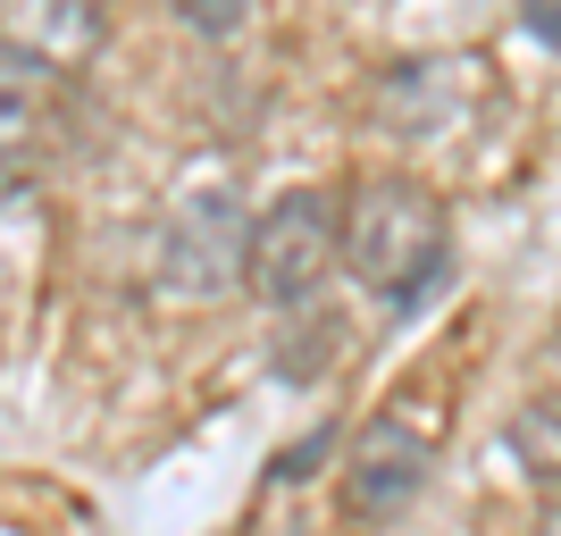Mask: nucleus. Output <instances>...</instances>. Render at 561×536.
Here are the masks:
<instances>
[{
  "label": "nucleus",
  "mask_w": 561,
  "mask_h": 536,
  "mask_svg": "<svg viewBox=\"0 0 561 536\" xmlns=\"http://www.w3.org/2000/svg\"><path fill=\"white\" fill-rule=\"evenodd\" d=\"M512 453L528 461L537 487L561 494V402H528V411H519V420H512Z\"/></svg>",
  "instance_id": "nucleus-8"
},
{
  "label": "nucleus",
  "mask_w": 561,
  "mask_h": 536,
  "mask_svg": "<svg viewBox=\"0 0 561 536\" xmlns=\"http://www.w3.org/2000/svg\"><path fill=\"white\" fill-rule=\"evenodd\" d=\"M93 43H101V9H84V0H18V9H0V68L68 76Z\"/></svg>",
  "instance_id": "nucleus-5"
},
{
  "label": "nucleus",
  "mask_w": 561,
  "mask_h": 536,
  "mask_svg": "<svg viewBox=\"0 0 561 536\" xmlns=\"http://www.w3.org/2000/svg\"><path fill=\"white\" fill-rule=\"evenodd\" d=\"M43 142H50V93H43V76L0 68V185H18L25 168L43 160Z\"/></svg>",
  "instance_id": "nucleus-7"
},
{
  "label": "nucleus",
  "mask_w": 561,
  "mask_h": 536,
  "mask_svg": "<svg viewBox=\"0 0 561 536\" xmlns=\"http://www.w3.org/2000/svg\"><path fill=\"white\" fill-rule=\"evenodd\" d=\"M519 25H528V43L561 50V0H537V9H519Z\"/></svg>",
  "instance_id": "nucleus-10"
},
{
  "label": "nucleus",
  "mask_w": 561,
  "mask_h": 536,
  "mask_svg": "<svg viewBox=\"0 0 561 536\" xmlns=\"http://www.w3.org/2000/svg\"><path fill=\"white\" fill-rule=\"evenodd\" d=\"M185 25H202V34H234V25H243V0H202V9H185Z\"/></svg>",
  "instance_id": "nucleus-9"
},
{
  "label": "nucleus",
  "mask_w": 561,
  "mask_h": 536,
  "mask_svg": "<svg viewBox=\"0 0 561 536\" xmlns=\"http://www.w3.org/2000/svg\"><path fill=\"white\" fill-rule=\"evenodd\" d=\"M335 210H344V269L377 303H420L445 277L453 218L420 176H360Z\"/></svg>",
  "instance_id": "nucleus-1"
},
{
  "label": "nucleus",
  "mask_w": 561,
  "mask_h": 536,
  "mask_svg": "<svg viewBox=\"0 0 561 536\" xmlns=\"http://www.w3.org/2000/svg\"><path fill=\"white\" fill-rule=\"evenodd\" d=\"M344 260V210L335 193L294 185L252 218V252H243V294H260L268 310H310L328 269Z\"/></svg>",
  "instance_id": "nucleus-2"
},
{
  "label": "nucleus",
  "mask_w": 561,
  "mask_h": 536,
  "mask_svg": "<svg viewBox=\"0 0 561 536\" xmlns=\"http://www.w3.org/2000/svg\"><path fill=\"white\" fill-rule=\"evenodd\" d=\"M243 252H252V210L234 185L185 193L160 227V285L176 303H227L243 294Z\"/></svg>",
  "instance_id": "nucleus-3"
},
{
  "label": "nucleus",
  "mask_w": 561,
  "mask_h": 536,
  "mask_svg": "<svg viewBox=\"0 0 561 536\" xmlns=\"http://www.w3.org/2000/svg\"><path fill=\"white\" fill-rule=\"evenodd\" d=\"M427 461H436V436H427L411 411H386V420L360 427V444H352L344 461V512L352 520H394L420 503L427 487Z\"/></svg>",
  "instance_id": "nucleus-4"
},
{
  "label": "nucleus",
  "mask_w": 561,
  "mask_h": 536,
  "mask_svg": "<svg viewBox=\"0 0 561 536\" xmlns=\"http://www.w3.org/2000/svg\"><path fill=\"white\" fill-rule=\"evenodd\" d=\"M478 59H402V68H386V84H377V101H386V117H402L411 135H427V126H445V117H461V101L478 93Z\"/></svg>",
  "instance_id": "nucleus-6"
},
{
  "label": "nucleus",
  "mask_w": 561,
  "mask_h": 536,
  "mask_svg": "<svg viewBox=\"0 0 561 536\" xmlns=\"http://www.w3.org/2000/svg\"><path fill=\"white\" fill-rule=\"evenodd\" d=\"M545 536H561V494H553V503H545Z\"/></svg>",
  "instance_id": "nucleus-11"
}]
</instances>
